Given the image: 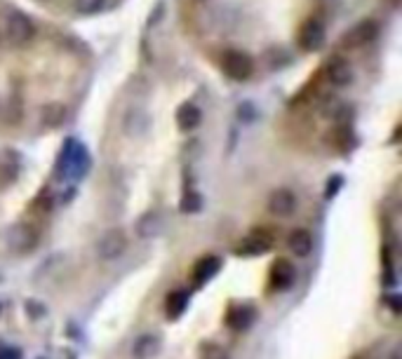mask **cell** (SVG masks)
I'll return each instance as SVG.
<instances>
[{
	"label": "cell",
	"instance_id": "19",
	"mask_svg": "<svg viewBox=\"0 0 402 359\" xmlns=\"http://www.w3.org/2000/svg\"><path fill=\"white\" fill-rule=\"evenodd\" d=\"M186 305H188V294L186 291H172L170 296H167V317L170 319H177L181 317V312L186 310Z\"/></svg>",
	"mask_w": 402,
	"mask_h": 359
},
{
	"label": "cell",
	"instance_id": "23",
	"mask_svg": "<svg viewBox=\"0 0 402 359\" xmlns=\"http://www.w3.org/2000/svg\"><path fill=\"white\" fill-rule=\"evenodd\" d=\"M391 300V305H393V312H400V300L393 296V298H389Z\"/></svg>",
	"mask_w": 402,
	"mask_h": 359
},
{
	"label": "cell",
	"instance_id": "11",
	"mask_svg": "<svg viewBox=\"0 0 402 359\" xmlns=\"http://www.w3.org/2000/svg\"><path fill=\"white\" fill-rule=\"evenodd\" d=\"M165 223H163V216L158 211H146L142 218H137L134 223V233L142 240H151V237H158L163 233Z\"/></svg>",
	"mask_w": 402,
	"mask_h": 359
},
{
	"label": "cell",
	"instance_id": "15",
	"mask_svg": "<svg viewBox=\"0 0 402 359\" xmlns=\"http://www.w3.org/2000/svg\"><path fill=\"white\" fill-rule=\"evenodd\" d=\"M38 120L45 129H57L59 124H64V120H67V108H64L62 104H57V101L45 104L40 108Z\"/></svg>",
	"mask_w": 402,
	"mask_h": 359
},
{
	"label": "cell",
	"instance_id": "2",
	"mask_svg": "<svg viewBox=\"0 0 402 359\" xmlns=\"http://www.w3.org/2000/svg\"><path fill=\"white\" fill-rule=\"evenodd\" d=\"M94 252L101 261H115L120 259L122 254L127 252V237L125 233L120 228H113V230H106L104 235L97 240V247H94Z\"/></svg>",
	"mask_w": 402,
	"mask_h": 359
},
{
	"label": "cell",
	"instance_id": "22",
	"mask_svg": "<svg viewBox=\"0 0 402 359\" xmlns=\"http://www.w3.org/2000/svg\"><path fill=\"white\" fill-rule=\"evenodd\" d=\"M0 359H19V350H12V348L0 350Z\"/></svg>",
	"mask_w": 402,
	"mask_h": 359
},
{
	"label": "cell",
	"instance_id": "24",
	"mask_svg": "<svg viewBox=\"0 0 402 359\" xmlns=\"http://www.w3.org/2000/svg\"><path fill=\"white\" fill-rule=\"evenodd\" d=\"M40 3H42V0H40Z\"/></svg>",
	"mask_w": 402,
	"mask_h": 359
},
{
	"label": "cell",
	"instance_id": "14",
	"mask_svg": "<svg viewBox=\"0 0 402 359\" xmlns=\"http://www.w3.org/2000/svg\"><path fill=\"white\" fill-rule=\"evenodd\" d=\"M287 247H289V252L299 256V259H304V256H309L313 252V237H311V233L306 230V228H297V230H292L289 233V237H287Z\"/></svg>",
	"mask_w": 402,
	"mask_h": 359
},
{
	"label": "cell",
	"instance_id": "6",
	"mask_svg": "<svg viewBox=\"0 0 402 359\" xmlns=\"http://www.w3.org/2000/svg\"><path fill=\"white\" fill-rule=\"evenodd\" d=\"M377 33H379V28L374 21H360V24H355L350 31L343 35L341 42H343V47H362V45H367V42H372L377 38Z\"/></svg>",
	"mask_w": 402,
	"mask_h": 359
},
{
	"label": "cell",
	"instance_id": "13",
	"mask_svg": "<svg viewBox=\"0 0 402 359\" xmlns=\"http://www.w3.org/2000/svg\"><path fill=\"white\" fill-rule=\"evenodd\" d=\"M160 353V339L156 334H142L132 346L134 359H153Z\"/></svg>",
	"mask_w": 402,
	"mask_h": 359
},
{
	"label": "cell",
	"instance_id": "5",
	"mask_svg": "<svg viewBox=\"0 0 402 359\" xmlns=\"http://www.w3.org/2000/svg\"><path fill=\"white\" fill-rule=\"evenodd\" d=\"M325 42V26L323 21L318 19H309L299 31V45H302L306 52H318Z\"/></svg>",
	"mask_w": 402,
	"mask_h": 359
},
{
	"label": "cell",
	"instance_id": "10",
	"mask_svg": "<svg viewBox=\"0 0 402 359\" xmlns=\"http://www.w3.org/2000/svg\"><path fill=\"white\" fill-rule=\"evenodd\" d=\"M268 282H270V287H273L275 291L289 289L292 282H294V266H292L289 261H285V259H277L273 263V268H270Z\"/></svg>",
	"mask_w": 402,
	"mask_h": 359
},
{
	"label": "cell",
	"instance_id": "16",
	"mask_svg": "<svg viewBox=\"0 0 402 359\" xmlns=\"http://www.w3.org/2000/svg\"><path fill=\"white\" fill-rule=\"evenodd\" d=\"M219 268H222V261L217 259V256H205L198 263H195L193 268V282L195 284H207L212 277L219 273Z\"/></svg>",
	"mask_w": 402,
	"mask_h": 359
},
{
	"label": "cell",
	"instance_id": "1",
	"mask_svg": "<svg viewBox=\"0 0 402 359\" xmlns=\"http://www.w3.org/2000/svg\"><path fill=\"white\" fill-rule=\"evenodd\" d=\"M33 38V24L24 12L12 10L5 17V40L12 47H24Z\"/></svg>",
	"mask_w": 402,
	"mask_h": 359
},
{
	"label": "cell",
	"instance_id": "4",
	"mask_svg": "<svg viewBox=\"0 0 402 359\" xmlns=\"http://www.w3.org/2000/svg\"><path fill=\"white\" fill-rule=\"evenodd\" d=\"M7 245H10L14 252H31V249L38 245V230L33 228L31 223H17L12 225L10 233H7Z\"/></svg>",
	"mask_w": 402,
	"mask_h": 359
},
{
	"label": "cell",
	"instance_id": "17",
	"mask_svg": "<svg viewBox=\"0 0 402 359\" xmlns=\"http://www.w3.org/2000/svg\"><path fill=\"white\" fill-rule=\"evenodd\" d=\"M122 127H125V134L132 136V139H139L142 134H146V129H149V115L144 111H139V108H132L127 115H125V122H122Z\"/></svg>",
	"mask_w": 402,
	"mask_h": 359
},
{
	"label": "cell",
	"instance_id": "9",
	"mask_svg": "<svg viewBox=\"0 0 402 359\" xmlns=\"http://www.w3.org/2000/svg\"><path fill=\"white\" fill-rule=\"evenodd\" d=\"M325 73L327 80L336 87H348L353 83V69H350V64L343 57H332L325 66Z\"/></svg>",
	"mask_w": 402,
	"mask_h": 359
},
{
	"label": "cell",
	"instance_id": "12",
	"mask_svg": "<svg viewBox=\"0 0 402 359\" xmlns=\"http://www.w3.org/2000/svg\"><path fill=\"white\" fill-rule=\"evenodd\" d=\"M254 317H257L254 305H236V307H231L229 314H226V322H229V326L236 329V331H245V329L254 322Z\"/></svg>",
	"mask_w": 402,
	"mask_h": 359
},
{
	"label": "cell",
	"instance_id": "20",
	"mask_svg": "<svg viewBox=\"0 0 402 359\" xmlns=\"http://www.w3.org/2000/svg\"><path fill=\"white\" fill-rule=\"evenodd\" d=\"M104 5L106 0H73V7H76L78 14H97Z\"/></svg>",
	"mask_w": 402,
	"mask_h": 359
},
{
	"label": "cell",
	"instance_id": "7",
	"mask_svg": "<svg viewBox=\"0 0 402 359\" xmlns=\"http://www.w3.org/2000/svg\"><path fill=\"white\" fill-rule=\"evenodd\" d=\"M268 211L275 216H289L297 209V195L289 188H277L268 197Z\"/></svg>",
	"mask_w": 402,
	"mask_h": 359
},
{
	"label": "cell",
	"instance_id": "3",
	"mask_svg": "<svg viewBox=\"0 0 402 359\" xmlns=\"http://www.w3.org/2000/svg\"><path fill=\"white\" fill-rule=\"evenodd\" d=\"M222 66H224L226 76H229L231 80H238V83L247 80L252 76V71H254V64H252L250 57H247L245 52H238V49L226 52L224 59H222Z\"/></svg>",
	"mask_w": 402,
	"mask_h": 359
},
{
	"label": "cell",
	"instance_id": "8",
	"mask_svg": "<svg viewBox=\"0 0 402 359\" xmlns=\"http://www.w3.org/2000/svg\"><path fill=\"white\" fill-rule=\"evenodd\" d=\"M270 249H273V237L266 235L264 230H257L240 242L238 254L240 256H261V254H268Z\"/></svg>",
	"mask_w": 402,
	"mask_h": 359
},
{
	"label": "cell",
	"instance_id": "18",
	"mask_svg": "<svg viewBox=\"0 0 402 359\" xmlns=\"http://www.w3.org/2000/svg\"><path fill=\"white\" fill-rule=\"evenodd\" d=\"M200 120H202V113H200V108L195 106V104L179 106V111H177V124H179L181 131H193V129L200 124Z\"/></svg>",
	"mask_w": 402,
	"mask_h": 359
},
{
	"label": "cell",
	"instance_id": "21",
	"mask_svg": "<svg viewBox=\"0 0 402 359\" xmlns=\"http://www.w3.org/2000/svg\"><path fill=\"white\" fill-rule=\"evenodd\" d=\"M200 359H229V353L219 343H202Z\"/></svg>",
	"mask_w": 402,
	"mask_h": 359
}]
</instances>
